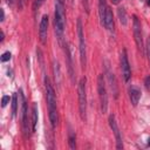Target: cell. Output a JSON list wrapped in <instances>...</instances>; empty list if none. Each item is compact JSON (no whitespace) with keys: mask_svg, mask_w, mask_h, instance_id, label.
Here are the masks:
<instances>
[{"mask_svg":"<svg viewBox=\"0 0 150 150\" xmlns=\"http://www.w3.org/2000/svg\"><path fill=\"white\" fill-rule=\"evenodd\" d=\"M45 86H46V97H47V104H48V112H49V121L53 128L56 127L59 122V115H57V108H56V96L55 90L53 86L50 84V81L48 77H45Z\"/></svg>","mask_w":150,"mask_h":150,"instance_id":"cell-1","label":"cell"},{"mask_svg":"<svg viewBox=\"0 0 150 150\" xmlns=\"http://www.w3.org/2000/svg\"><path fill=\"white\" fill-rule=\"evenodd\" d=\"M55 32L59 40H62V35L66 26V11H64V0H55V18H54Z\"/></svg>","mask_w":150,"mask_h":150,"instance_id":"cell-2","label":"cell"},{"mask_svg":"<svg viewBox=\"0 0 150 150\" xmlns=\"http://www.w3.org/2000/svg\"><path fill=\"white\" fill-rule=\"evenodd\" d=\"M86 83L87 79L82 77L77 84V95H79V110L80 116L84 121L86 120V112H87V94H86Z\"/></svg>","mask_w":150,"mask_h":150,"instance_id":"cell-3","label":"cell"},{"mask_svg":"<svg viewBox=\"0 0 150 150\" xmlns=\"http://www.w3.org/2000/svg\"><path fill=\"white\" fill-rule=\"evenodd\" d=\"M77 35H79V49H80V61L82 68L87 64V47H86V39L83 34V27L81 19H77Z\"/></svg>","mask_w":150,"mask_h":150,"instance_id":"cell-4","label":"cell"},{"mask_svg":"<svg viewBox=\"0 0 150 150\" xmlns=\"http://www.w3.org/2000/svg\"><path fill=\"white\" fill-rule=\"evenodd\" d=\"M97 91H98V97H100L101 112L105 114L108 110V94H107V87H105L103 74L98 75L97 77Z\"/></svg>","mask_w":150,"mask_h":150,"instance_id":"cell-5","label":"cell"},{"mask_svg":"<svg viewBox=\"0 0 150 150\" xmlns=\"http://www.w3.org/2000/svg\"><path fill=\"white\" fill-rule=\"evenodd\" d=\"M132 30H134V38H135L136 46H137L138 50L141 53H143L144 46H143V38H142V27H141V22L136 15H134V18H132Z\"/></svg>","mask_w":150,"mask_h":150,"instance_id":"cell-6","label":"cell"},{"mask_svg":"<svg viewBox=\"0 0 150 150\" xmlns=\"http://www.w3.org/2000/svg\"><path fill=\"white\" fill-rule=\"evenodd\" d=\"M120 61H121V70H122L123 79H124L125 82H128L130 76H131V70H130V66H129V61H128V56H127L125 49L122 50Z\"/></svg>","mask_w":150,"mask_h":150,"instance_id":"cell-7","label":"cell"},{"mask_svg":"<svg viewBox=\"0 0 150 150\" xmlns=\"http://www.w3.org/2000/svg\"><path fill=\"white\" fill-rule=\"evenodd\" d=\"M109 125L115 135V138H116V148L117 149H122L123 148V141H122V135H121V131L118 129V125L115 121V116L114 115H110L109 116Z\"/></svg>","mask_w":150,"mask_h":150,"instance_id":"cell-8","label":"cell"},{"mask_svg":"<svg viewBox=\"0 0 150 150\" xmlns=\"http://www.w3.org/2000/svg\"><path fill=\"white\" fill-rule=\"evenodd\" d=\"M47 34H48V15H43L40 22V28H39V36L41 43H46L47 41Z\"/></svg>","mask_w":150,"mask_h":150,"instance_id":"cell-9","label":"cell"},{"mask_svg":"<svg viewBox=\"0 0 150 150\" xmlns=\"http://www.w3.org/2000/svg\"><path fill=\"white\" fill-rule=\"evenodd\" d=\"M105 74H107V79H108V82H109V84H110L111 91H112L115 98H117V96H118V88H117V83H116L115 75H114V73L110 70L109 66H107V71H105Z\"/></svg>","mask_w":150,"mask_h":150,"instance_id":"cell-10","label":"cell"},{"mask_svg":"<svg viewBox=\"0 0 150 150\" xmlns=\"http://www.w3.org/2000/svg\"><path fill=\"white\" fill-rule=\"evenodd\" d=\"M128 93H129V98H130V102L134 107H136L139 102V98H141V90L138 87L136 86H130L129 89H128Z\"/></svg>","mask_w":150,"mask_h":150,"instance_id":"cell-11","label":"cell"},{"mask_svg":"<svg viewBox=\"0 0 150 150\" xmlns=\"http://www.w3.org/2000/svg\"><path fill=\"white\" fill-rule=\"evenodd\" d=\"M64 55H66V61H67V67H68V73L70 76L71 82H74V75L75 71L73 69V61H71V54H70V48L68 47V45H64Z\"/></svg>","mask_w":150,"mask_h":150,"instance_id":"cell-12","label":"cell"},{"mask_svg":"<svg viewBox=\"0 0 150 150\" xmlns=\"http://www.w3.org/2000/svg\"><path fill=\"white\" fill-rule=\"evenodd\" d=\"M104 28H107L108 30H112L114 29V16H112V12L110 9V7L108 6L107 12H105V18H104Z\"/></svg>","mask_w":150,"mask_h":150,"instance_id":"cell-13","label":"cell"},{"mask_svg":"<svg viewBox=\"0 0 150 150\" xmlns=\"http://www.w3.org/2000/svg\"><path fill=\"white\" fill-rule=\"evenodd\" d=\"M107 8H108L107 0H98V15H100V21L102 25H104V18H105Z\"/></svg>","mask_w":150,"mask_h":150,"instance_id":"cell-14","label":"cell"},{"mask_svg":"<svg viewBox=\"0 0 150 150\" xmlns=\"http://www.w3.org/2000/svg\"><path fill=\"white\" fill-rule=\"evenodd\" d=\"M53 73H54V79H55V83L57 87L61 86V71H60V66L57 61L53 62Z\"/></svg>","mask_w":150,"mask_h":150,"instance_id":"cell-15","label":"cell"},{"mask_svg":"<svg viewBox=\"0 0 150 150\" xmlns=\"http://www.w3.org/2000/svg\"><path fill=\"white\" fill-rule=\"evenodd\" d=\"M36 123H38V104L33 103V107H32V129H33V131H35V129H36Z\"/></svg>","mask_w":150,"mask_h":150,"instance_id":"cell-16","label":"cell"},{"mask_svg":"<svg viewBox=\"0 0 150 150\" xmlns=\"http://www.w3.org/2000/svg\"><path fill=\"white\" fill-rule=\"evenodd\" d=\"M117 14H118V19H120L121 23H122L123 26H125L127 22H128V16H127L125 9H124L123 7H120V8L117 9Z\"/></svg>","mask_w":150,"mask_h":150,"instance_id":"cell-17","label":"cell"},{"mask_svg":"<svg viewBox=\"0 0 150 150\" xmlns=\"http://www.w3.org/2000/svg\"><path fill=\"white\" fill-rule=\"evenodd\" d=\"M18 105H19V96L16 94H14L12 97V116L13 117H15V115L18 112Z\"/></svg>","mask_w":150,"mask_h":150,"instance_id":"cell-18","label":"cell"},{"mask_svg":"<svg viewBox=\"0 0 150 150\" xmlns=\"http://www.w3.org/2000/svg\"><path fill=\"white\" fill-rule=\"evenodd\" d=\"M68 141H69L70 149H75L76 148V136H75V132L71 129L69 130V134H68Z\"/></svg>","mask_w":150,"mask_h":150,"instance_id":"cell-19","label":"cell"},{"mask_svg":"<svg viewBox=\"0 0 150 150\" xmlns=\"http://www.w3.org/2000/svg\"><path fill=\"white\" fill-rule=\"evenodd\" d=\"M8 103H9V96H7V95L2 96V98H1V107L4 108V107H6Z\"/></svg>","mask_w":150,"mask_h":150,"instance_id":"cell-20","label":"cell"},{"mask_svg":"<svg viewBox=\"0 0 150 150\" xmlns=\"http://www.w3.org/2000/svg\"><path fill=\"white\" fill-rule=\"evenodd\" d=\"M43 2H45V0H34V2H33V8H34V11H36Z\"/></svg>","mask_w":150,"mask_h":150,"instance_id":"cell-21","label":"cell"},{"mask_svg":"<svg viewBox=\"0 0 150 150\" xmlns=\"http://www.w3.org/2000/svg\"><path fill=\"white\" fill-rule=\"evenodd\" d=\"M9 59H11V53H9V52H5V53L1 55V61H2V62L8 61Z\"/></svg>","mask_w":150,"mask_h":150,"instance_id":"cell-22","label":"cell"},{"mask_svg":"<svg viewBox=\"0 0 150 150\" xmlns=\"http://www.w3.org/2000/svg\"><path fill=\"white\" fill-rule=\"evenodd\" d=\"M146 56H148V62L150 66V38L148 39V42H146Z\"/></svg>","mask_w":150,"mask_h":150,"instance_id":"cell-23","label":"cell"},{"mask_svg":"<svg viewBox=\"0 0 150 150\" xmlns=\"http://www.w3.org/2000/svg\"><path fill=\"white\" fill-rule=\"evenodd\" d=\"M144 86H145L146 90H149V91H150V75H149V76H146V77L144 79Z\"/></svg>","mask_w":150,"mask_h":150,"instance_id":"cell-24","label":"cell"},{"mask_svg":"<svg viewBox=\"0 0 150 150\" xmlns=\"http://www.w3.org/2000/svg\"><path fill=\"white\" fill-rule=\"evenodd\" d=\"M83 6L87 13H89V0H83Z\"/></svg>","mask_w":150,"mask_h":150,"instance_id":"cell-25","label":"cell"},{"mask_svg":"<svg viewBox=\"0 0 150 150\" xmlns=\"http://www.w3.org/2000/svg\"><path fill=\"white\" fill-rule=\"evenodd\" d=\"M0 11H1V19H0V21H4V19H5V12H4L2 8H1Z\"/></svg>","mask_w":150,"mask_h":150,"instance_id":"cell-26","label":"cell"},{"mask_svg":"<svg viewBox=\"0 0 150 150\" xmlns=\"http://www.w3.org/2000/svg\"><path fill=\"white\" fill-rule=\"evenodd\" d=\"M120 1H121V0H111V2H112L114 5H117V4L120 2Z\"/></svg>","mask_w":150,"mask_h":150,"instance_id":"cell-27","label":"cell"},{"mask_svg":"<svg viewBox=\"0 0 150 150\" xmlns=\"http://www.w3.org/2000/svg\"><path fill=\"white\" fill-rule=\"evenodd\" d=\"M7 2H8L9 5H13V4H14V0H7Z\"/></svg>","mask_w":150,"mask_h":150,"instance_id":"cell-28","label":"cell"},{"mask_svg":"<svg viewBox=\"0 0 150 150\" xmlns=\"http://www.w3.org/2000/svg\"><path fill=\"white\" fill-rule=\"evenodd\" d=\"M0 41H1V42L4 41V32H1V39H0Z\"/></svg>","mask_w":150,"mask_h":150,"instance_id":"cell-29","label":"cell"},{"mask_svg":"<svg viewBox=\"0 0 150 150\" xmlns=\"http://www.w3.org/2000/svg\"><path fill=\"white\" fill-rule=\"evenodd\" d=\"M148 145H150V138H149V142H148Z\"/></svg>","mask_w":150,"mask_h":150,"instance_id":"cell-30","label":"cell"},{"mask_svg":"<svg viewBox=\"0 0 150 150\" xmlns=\"http://www.w3.org/2000/svg\"><path fill=\"white\" fill-rule=\"evenodd\" d=\"M148 5H149V6H150V0H148Z\"/></svg>","mask_w":150,"mask_h":150,"instance_id":"cell-31","label":"cell"}]
</instances>
